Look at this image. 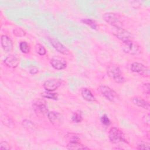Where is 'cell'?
I'll use <instances>...</instances> for the list:
<instances>
[{
	"instance_id": "6da1fadb",
	"label": "cell",
	"mask_w": 150,
	"mask_h": 150,
	"mask_svg": "<svg viewBox=\"0 0 150 150\" xmlns=\"http://www.w3.org/2000/svg\"><path fill=\"white\" fill-rule=\"evenodd\" d=\"M108 138L110 142L112 144L127 142L125 134L122 132V131L117 127H111L110 129Z\"/></svg>"
},
{
	"instance_id": "7a4b0ae2",
	"label": "cell",
	"mask_w": 150,
	"mask_h": 150,
	"mask_svg": "<svg viewBox=\"0 0 150 150\" xmlns=\"http://www.w3.org/2000/svg\"><path fill=\"white\" fill-rule=\"evenodd\" d=\"M107 74L116 83H123L125 81V79L122 76L121 71L118 66H110L107 69Z\"/></svg>"
},
{
	"instance_id": "3957f363",
	"label": "cell",
	"mask_w": 150,
	"mask_h": 150,
	"mask_svg": "<svg viewBox=\"0 0 150 150\" xmlns=\"http://www.w3.org/2000/svg\"><path fill=\"white\" fill-rule=\"evenodd\" d=\"M104 20L114 28H122V24L120 21V16L114 13L108 12L103 15Z\"/></svg>"
},
{
	"instance_id": "277c9868",
	"label": "cell",
	"mask_w": 150,
	"mask_h": 150,
	"mask_svg": "<svg viewBox=\"0 0 150 150\" xmlns=\"http://www.w3.org/2000/svg\"><path fill=\"white\" fill-rule=\"evenodd\" d=\"M122 47L125 53L130 54H137L139 52V46L137 43L134 42L131 39L123 42Z\"/></svg>"
},
{
	"instance_id": "5b68a950",
	"label": "cell",
	"mask_w": 150,
	"mask_h": 150,
	"mask_svg": "<svg viewBox=\"0 0 150 150\" xmlns=\"http://www.w3.org/2000/svg\"><path fill=\"white\" fill-rule=\"evenodd\" d=\"M131 70L132 72L137 73L144 77H149L150 70L149 67L138 62H134L131 66Z\"/></svg>"
},
{
	"instance_id": "8992f818",
	"label": "cell",
	"mask_w": 150,
	"mask_h": 150,
	"mask_svg": "<svg viewBox=\"0 0 150 150\" xmlns=\"http://www.w3.org/2000/svg\"><path fill=\"white\" fill-rule=\"evenodd\" d=\"M33 108L35 112L38 114L45 115L48 113V110L46 102L42 99L36 100L33 103Z\"/></svg>"
},
{
	"instance_id": "52a82bcc",
	"label": "cell",
	"mask_w": 150,
	"mask_h": 150,
	"mask_svg": "<svg viewBox=\"0 0 150 150\" xmlns=\"http://www.w3.org/2000/svg\"><path fill=\"white\" fill-rule=\"evenodd\" d=\"M99 90L102 95L110 101H114L117 97V93L108 86L101 85L100 86Z\"/></svg>"
},
{
	"instance_id": "ba28073f",
	"label": "cell",
	"mask_w": 150,
	"mask_h": 150,
	"mask_svg": "<svg viewBox=\"0 0 150 150\" xmlns=\"http://www.w3.org/2000/svg\"><path fill=\"white\" fill-rule=\"evenodd\" d=\"M114 36H115L118 39L121 40L123 42H125L127 40H131L132 35L127 30L122 28H115V30H113Z\"/></svg>"
},
{
	"instance_id": "9c48e42d",
	"label": "cell",
	"mask_w": 150,
	"mask_h": 150,
	"mask_svg": "<svg viewBox=\"0 0 150 150\" xmlns=\"http://www.w3.org/2000/svg\"><path fill=\"white\" fill-rule=\"evenodd\" d=\"M62 84V80L60 79H53L45 81L43 84V87L47 91L52 92L59 88Z\"/></svg>"
},
{
	"instance_id": "30bf717a",
	"label": "cell",
	"mask_w": 150,
	"mask_h": 150,
	"mask_svg": "<svg viewBox=\"0 0 150 150\" xmlns=\"http://www.w3.org/2000/svg\"><path fill=\"white\" fill-rule=\"evenodd\" d=\"M50 64L56 70H62L66 67L67 63L64 59L55 57L50 60Z\"/></svg>"
},
{
	"instance_id": "8fae6325",
	"label": "cell",
	"mask_w": 150,
	"mask_h": 150,
	"mask_svg": "<svg viewBox=\"0 0 150 150\" xmlns=\"http://www.w3.org/2000/svg\"><path fill=\"white\" fill-rule=\"evenodd\" d=\"M49 40L53 47L59 52L63 54H68L69 53V50L57 39L51 38L49 39Z\"/></svg>"
},
{
	"instance_id": "7c38bea8",
	"label": "cell",
	"mask_w": 150,
	"mask_h": 150,
	"mask_svg": "<svg viewBox=\"0 0 150 150\" xmlns=\"http://www.w3.org/2000/svg\"><path fill=\"white\" fill-rule=\"evenodd\" d=\"M4 63L8 67L15 68L17 67L19 63V58L18 56L15 54L9 55L5 59Z\"/></svg>"
},
{
	"instance_id": "4fadbf2b",
	"label": "cell",
	"mask_w": 150,
	"mask_h": 150,
	"mask_svg": "<svg viewBox=\"0 0 150 150\" xmlns=\"http://www.w3.org/2000/svg\"><path fill=\"white\" fill-rule=\"evenodd\" d=\"M47 117L50 122L56 126L59 125L61 124V122H62V115L57 112H48Z\"/></svg>"
},
{
	"instance_id": "5bb4252c",
	"label": "cell",
	"mask_w": 150,
	"mask_h": 150,
	"mask_svg": "<svg viewBox=\"0 0 150 150\" xmlns=\"http://www.w3.org/2000/svg\"><path fill=\"white\" fill-rule=\"evenodd\" d=\"M1 46L6 52H11L13 47V43L11 39L6 35H2L1 38Z\"/></svg>"
},
{
	"instance_id": "9a60e30c",
	"label": "cell",
	"mask_w": 150,
	"mask_h": 150,
	"mask_svg": "<svg viewBox=\"0 0 150 150\" xmlns=\"http://www.w3.org/2000/svg\"><path fill=\"white\" fill-rule=\"evenodd\" d=\"M132 102L135 105H137L139 107H142L148 110H149V103L142 98H140L138 97H134L132 98Z\"/></svg>"
},
{
	"instance_id": "2e32d148",
	"label": "cell",
	"mask_w": 150,
	"mask_h": 150,
	"mask_svg": "<svg viewBox=\"0 0 150 150\" xmlns=\"http://www.w3.org/2000/svg\"><path fill=\"white\" fill-rule=\"evenodd\" d=\"M67 148L69 149H87V147L79 142L77 140L70 141L67 145Z\"/></svg>"
},
{
	"instance_id": "e0dca14e",
	"label": "cell",
	"mask_w": 150,
	"mask_h": 150,
	"mask_svg": "<svg viewBox=\"0 0 150 150\" xmlns=\"http://www.w3.org/2000/svg\"><path fill=\"white\" fill-rule=\"evenodd\" d=\"M81 96L83 98L88 101H96V99L93 95L91 91L87 88H83L81 90Z\"/></svg>"
},
{
	"instance_id": "ac0fdd59",
	"label": "cell",
	"mask_w": 150,
	"mask_h": 150,
	"mask_svg": "<svg viewBox=\"0 0 150 150\" xmlns=\"http://www.w3.org/2000/svg\"><path fill=\"white\" fill-rule=\"evenodd\" d=\"M71 120L75 123L81 122L83 120L82 112L80 110H77L74 112L71 116Z\"/></svg>"
},
{
	"instance_id": "d6986e66",
	"label": "cell",
	"mask_w": 150,
	"mask_h": 150,
	"mask_svg": "<svg viewBox=\"0 0 150 150\" xmlns=\"http://www.w3.org/2000/svg\"><path fill=\"white\" fill-rule=\"evenodd\" d=\"M41 96L44 98H46L48 99L57 100L58 98V94L56 93H52L50 91H45L41 93Z\"/></svg>"
},
{
	"instance_id": "ffe728a7",
	"label": "cell",
	"mask_w": 150,
	"mask_h": 150,
	"mask_svg": "<svg viewBox=\"0 0 150 150\" xmlns=\"http://www.w3.org/2000/svg\"><path fill=\"white\" fill-rule=\"evenodd\" d=\"M81 21L83 22V23L88 25V26H90L91 29H96L98 27L96 22L93 20V19H82Z\"/></svg>"
},
{
	"instance_id": "44dd1931",
	"label": "cell",
	"mask_w": 150,
	"mask_h": 150,
	"mask_svg": "<svg viewBox=\"0 0 150 150\" xmlns=\"http://www.w3.org/2000/svg\"><path fill=\"white\" fill-rule=\"evenodd\" d=\"M19 48L21 51L23 53H28L30 50L29 45L25 41L21 42L19 45Z\"/></svg>"
},
{
	"instance_id": "7402d4cb",
	"label": "cell",
	"mask_w": 150,
	"mask_h": 150,
	"mask_svg": "<svg viewBox=\"0 0 150 150\" xmlns=\"http://www.w3.org/2000/svg\"><path fill=\"white\" fill-rule=\"evenodd\" d=\"M36 52L39 54V55H41V56H43V55H45L46 53V49L45 48V47L41 45V44H37L36 45Z\"/></svg>"
},
{
	"instance_id": "603a6c76",
	"label": "cell",
	"mask_w": 150,
	"mask_h": 150,
	"mask_svg": "<svg viewBox=\"0 0 150 150\" xmlns=\"http://www.w3.org/2000/svg\"><path fill=\"white\" fill-rule=\"evenodd\" d=\"M13 33L14 35L18 37H22L26 35L25 31L22 28H16L13 30Z\"/></svg>"
},
{
	"instance_id": "cb8c5ba5",
	"label": "cell",
	"mask_w": 150,
	"mask_h": 150,
	"mask_svg": "<svg viewBox=\"0 0 150 150\" xmlns=\"http://www.w3.org/2000/svg\"><path fill=\"white\" fill-rule=\"evenodd\" d=\"M100 121H101V122L102 123V124L105 126H108L111 124V121L106 114H104L101 117Z\"/></svg>"
},
{
	"instance_id": "d4e9b609",
	"label": "cell",
	"mask_w": 150,
	"mask_h": 150,
	"mask_svg": "<svg viewBox=\"0 0 150 150\" xmlns=\"http://www.w3.org/2000/svg\"><path fill=\"white\" fill-rule=\"evenodd\" d=\"M138 149H149V144L147 142H142L137 146Z\"/></svg>"
},
{
	"instance_id": "484cf974",
	"label": "cell",
	"mask_w": 150,
	"mask_h": 150,
	"mask_svg": "<svg viewBox=\"0 0 150 150\" xmlns=\"http://www.w3.org/2000/svg\"><path fill=\"white\" fill-rule=\"evenodd\" d=\"M9 144L6 141H2L0 144V149H10Z\"/></svg>"
},
{
	"instance_id": "4316f807",
	"label": "cell",
	"mask_w": 150,
	"mask_h": 150,
	"mask_svg": "<svg viewBox=\"0 0 150 150\" xmlns=\"http://www.w3.org/2000/svg\"><path fill=\"white\" fill-rule=\"evenodd\" d=\"M149 89H150L149 83L144 84L143 86V91L145 94H148V95L149 94Z\"/></svg>"
},
{
	"instance_id": "83f0119b",
	"label": "cell",
	"mask_w": 150,
	"mask_h": 150,
	"mask_svg": "<svg viewBox=\"0 0 150 150\" xmlns=\"http://www.w3.org/2000/svg\"><path fill=\"white\" fill-rule=\"evenodd\" d=\"M29 72L32 74H35L38 72V68L36 66H32L29 69Z\"/></svg>"
},
{
	"instance_id": "f1b7e54d",
	"label": "cell",
	"mask_w": 150,
	"mask_h": 150,
	"mask_svg": "<svg viewBox=\"0 0 150 150\" xmlns=\"http://www.w3.org/2000/svg\"><path fill=\"white\" fill-rule=\"evenodd\" d=\"M143 121L144 122V123H145V124H147V125H149V114H147V115H145L144 118H143Z\"/></svg>"
}]
</instances>
